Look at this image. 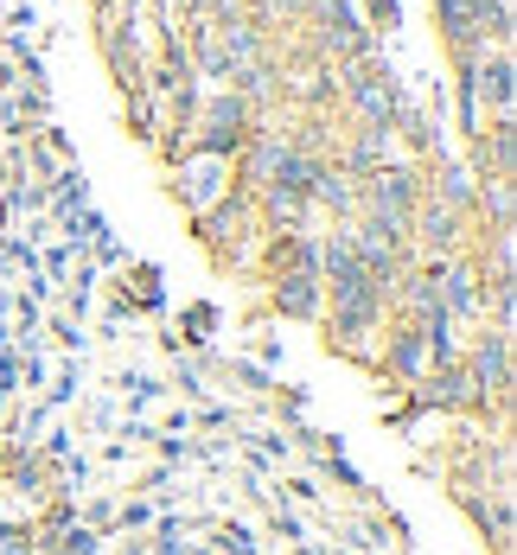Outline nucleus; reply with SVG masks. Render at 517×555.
Returning <instances> with one entry per match:
<instances>
[{"instance_id":"nucleus-29","label":"nucleus","mask_w":517,"mask_h":555,"mask_svg":"<svg viewBox=\"0 0 517 555\" xmlns=\"http://www.w3.org/2000/svg\"><path fill=\"white\" fill-rule=\"evenodd\" d=\"M121 384H128V396H134V409H147V402L160 396V384H154V377H121Z\"/></svg>"},{"instance_id":"nucleus-20","label":"nucleus","mask_w":517,"mask_h":555,"mask_svg":"<svg viewBox=\"0 0 517 555\" xmlns=\"http://www.w3.org/2000/svg\"><path fill=\"white\" fill-rule=\"evenodd\" d=\"M269 517H275V537H287L294 550H307V555H313V543H307V524H300V517H294V511H287L282 499H269Z\"/></svg>"},{"instance_id":"nucleus-12","label":"nucleus","mask_w":517,"mask_h":555,"mask_svg":"<svg viewBox=\"0 0 517 555\" xmlns=\"http://www.w3.org/2000/svg\"><path fill=\"white\" fill-rule=\"evenodd\" d=\"M269 269L275 275H320V243L307 230H282L275 249H269Z\"/></svg>"},{"instance_id":"nucleus-26","label":"nucleus","mask_w":517,"mask_h":555,"mask_svg":"<svg viewBox=\"0 0 517 555\" xmlns=\"http://www.w3.org/2000/svg\"><path fill=\"white\" fill-rule=\"evenodd\" d=\"M39 453H46V466H57V460H70V428H52Z\"/></svg>"},{"instance_id":"nucleus-24","label":"nucleus","mask_w":517,"mask_h":555,"mask_svg":"<svg viewBox=\"0 0 517 555\" xmlns=\"http://www.w3.org/2000/svg\"><path fill=\"white\" fill-rule=\"evenodd\" d=\"M77 524H83V530H115V504L109 499H90L83 511H77Z\"/></svg>"},{"instance_id":"nucleus-7","label":"nucleus","mask_w":517,"mask_h":555,"mask_svg":"<svg viewBox=\"0 0 517 555\" xmlns=\"http://www.w3.org/2000/svg\"><path fill=\"white\" fill-rule=\"evenodd\" d=\"M460 504H466V517L479 524V537L492 543V555H512V492H460Z\"/></svg>"},{"instance_id":"nucleus-25","label":"nucleus","mask_w":517,"mask_h":555,"mask_svg":"<svg viewBox=\"0 0 517 555\" xmlns=\"http://www.w3.org/2000/svg\"><path fill=\"white\" fill-rule=\"evenodd\" d=\"M115 524H121V530H141V524H154V504H147V499H128L121 511H115Z\"/></svg>"},{"instance_id":"nucleus-27","label":"nucleus","mask_w":517,"mask_h":555,"mask_svg":"<svg viewBox=\"0 0 517 555\" xmlns=\"http://www.w3.org/2000/svg\"><path fill=\"white\" fill-rule=\"evenodd\" d=\"M236 384H243V389H256V396H269V389H275L262 364H236Z\"/></svg>"},{"instance_id":"nucleus-1","label":"nucleus","mask_w":517,"mask_h":555,"mask_svg":"<svg viewBox=\"0 0 517 555\" xmlns=\"http://www.w3.org/2000/svg\"><path fill=\"white\" fill-rule=\"evenodd\" d=\"M460 364H466V377L479 384V396H486L492 409H512V384L517 377H512V333H505V326H486Z\"/></svg>"},{"instance_id":"nucleus-34","label":"nucleus","mask_w":517,"mask_h":555,"mask_svg":"<svg viewBox=\"0 0 517 555\" xmlns=\"http://www.w3.org/2000/svg\"><path fill=\"white\" fill-rule=\"evenodd\" d=\"M185 555H218V550H185Z\"/></svg>"},{"instance_id":"nucleus-32","label":"nucleus","mask_w":517,"mask_h":555,"mask_svg":"<svg viewBox=\"0 0 517 555\" xmlns=\"http://www.w3.org/2000/svg\"><path fill=\"white\" fill-rule=\"evenodd\" d=\"M287 492H294L300 504H313V499H320V486H313V479H287Z\"/></svg>"},{"instance_id":"nucleus-3","label":"nucleus","mask_w":517,"mask_h":555,"mask_svg":"<svg viewBox=\"0 0 517 555\" xmlns=\"http://www.w3.org/2000/svg\"><path fill=\"white\" fill-rule=\"evenodd\" d=\"M409 402H415V409H441V415H486V409H492V402L479 396V384L466 377L460 358L454 364H435L422 384L409 389Z\"/></svg>"},{"instance_id":"nucleus-21","label":"nucleus","mask_w":517,"mask_h":555,"mask_svg":"<svg viewBox=\"0 0 517 555\" xmlns=\"http://www.w3.org/2000/svg\"><path fill=\"white\" fill-rule=\"evenodd\" d=\"M218 555H262V550H256V537L230 517V524H218Z\"/></svg>"},{"instance_id":"nucleus-16","label":"nucleus","mask_w":517,"mask_h":555,"mask_svg":"<svg viewBox=\"0 0 517 555\" xmlns=\"http://www.w3.org/2000/svg\"><path fill=\"white\" fill-rule=\"evenodd\" d=\"M512 0H479V46L492 39V52H512Z\"/></svg>"},{"instance_id":"nucleus-18","label":"nucleus","mask_w":517,"mask_h":555,"mask_svg":"<svg viewBox=\"0 0 517 555\" xmlns=\"http://www.w3.org/2000/svg\"><path fill=\"white\" fill-rule=\"evenodd\" d=\"M46 422H52V409H46V402H26V409H20V422H13V441H7V447H33L39 435H46Z\"/></svg>"},{"instance_id":"nucleus-2","label":"nucleus","mask_w":517,"mask_h":555,"mask_svg":"<svg viewBox=\"0 0 517 555\" xmlns=\"http://www.w3.org/2000/svg\"><path fill=\"white\" fill-rule=\"evenodd\" d=\"M422 192H428V185L415 179V167H397V160H384L377 172L358 179V205H364V211H384V218H397V223L415 218Z\"/></svg>"},{"instance_id":"nucleus-13","label":"nucleus","mask_w":517,"mask_h":555,"mask_svg":"<svg viewBox=\"0 0 517 555\" xmlns=\"http://www.w3.org/2000/svg\"><path fill=\"white\" fill-rule=\"evenodd\" d=\"M307 211H313V198L282 192V185H262V218H269L275 236H282V230H307Z\"/></svg>"},{"instance_id":"nucleus-23","label":"nucleus","mask_w":517,"mask_h":555,"mask_svg":"<svg viewBox=\"0 0 517 555\" xmlns=\"http://www.w3.org/2000/svg\"><path fill=\"white\" fill-rule=\"evenodd\" d=\"M128 307H147V313L160 307V269H134V300Z\"/></svg>"},{"instance_id":"nucleus-4","label":"nucleus","mask_w":517,"mask_h":555,"mask_svg":"<svg viewBox=\"0 0 517 555\" xmlns=\"http://www.w3.org/2000/svg\"><path fill=\"white\" fill-rule=\"evenodd\" d=\"M345 96L358 103L364 128H390V121H397V77H390V64H377V52H371V57H351Z\"/></svg>"},{"instance_id":"nucleus-30","label":"nucleus","mask_w":517,"mask_h":555,"mask_svg":"<svg viewBox=\"0 0 517 555\" xmlns=\"http://www.w3.org/2000/svg\"><path fill=\"white\" fill-rule=\"evenodd\" d=\"M192 422H198V428H236V415H230V409H198Z\"/></svg>"},{"instance_id":"nucleus-11","label":"nucleus","mask_w":517,"mask_h":555,"mask_svg":"<svg viewBox=\"0 0 517 555\" xmlns=\"http://www.w3.org/2000/svg\"><path fill=\"white\" fill-rule=\"evenodd\" d=\"M269 307H275L282 320H320L326 287H320V275H275V287H269Z\"/></svg>"},{"instance_id":"nucleus-8","label":"nucleus","mask_w":517,"mask_h":555,"mask_svg":"<svg viewBox=\"0 0 517 555\" xmlns=\"http://www.w3.org/2000/svg\"><path fill=\"white\" fill-rule=\"evenodd\" d=\"M441 307L454 320H486V275L473 262H441Z\"/></svg>"},{"instance_id":"nucleus-28","label":"nucleus","mask_w":517,"mask_h":555,"mask_svg":"<svg viewBox=\"0 0 517 555\" xmlns=\"http://www.w3.org/2000/svg\"><path fill=\"white\" fill-rule=\"evenodd\" d=\"M57 345H64V351H83V326H77V320H64V313H57Z\"/></svg>"},{"instance_id":"nucleus-22","label":"nucleus","mask_w":517,"mask_h":555,"mask_svg":"<svg viewBox=\"0 0 517 555\" xmlns=\"http://www.w3.org/2000/svg\"><path fill=\"white\" fill-rule=\"evenodd\" d=\"M70 396H77V358H70V364H57L52 389H46V409H64Z\"/></svg>"},{"instance_id":"nucleus-17","label":"nucleus","mask_w":517,"mask_h":555,"mask_svg":"<svg viewBox=\"0 0 517 555\" xmlns=\"http://www.w3.org/2000/svg\"><path fill=\"white\" fill-rule=\"evenodd\" d=\"M486 205H492V230H512V179L486 172Z\"/></svg>"},{"instance_id":"nucleus-31","label":"nucleus","mask_w":517,"mask_h":555,"mask_svg":"<svg viewBox=\"0 0 517 555\" xmlns=\"http://www.w3.org/2000/svg\"><path fill=\"white\" fill-rule=\"evenodd\" d=\"M179 389H185V396H205V371H198V364H179Z\"/></svg>"},{"instance_id":"nucleus-19","label":"nucleus","mask_w":517,"mask_h":555,"mask_svg":"<svg viewBox=\"0 0 517 555\" xmlns=\"http://www.w3.org/2000/svg\"><path fill=\"white\" fill-rule=\"evenodd\" d=\"M179 326H185V333H172V338L205 345V338H211V326H218V307H205V300H198V307H185V320H179Z\"/></svg>"},{"instance_id":"nucleus-5","label":"nucleus","mask_w":517,"mask_h":555,"mask_svg":"<svg viewBox=\"0 0 517 555\" xmlns=\"http://www.w3.org/2000/svg\"><path fill=\"white\" fill-rule=\"evenodd\" d=\"M428 371H435V351H428V338L415 333L409 320L377 338V377H390L397 389H415Z\"/></svg>"},{"instance_id":"nucleus-15","label":"nucleus","mask_w":517,"mask_h":555,"mask_svg":"<svg viewBox=\"0 0 517 555\" xmlns=\"http://www.w3.org/2000/svg\"><path fill=\"white\" fill-rule=\"evenodd\" d=\"M428 198H441L448 211L466 218V211H473V198H479V192H473V172L454 167V160H441V179H435V192H428Z\"/></svg>"},{"instance_id":"nucleus-35","label":"nucleus","mask_w":517,"mask_h":555,"mask_svg":"<svg viewBox=\"0 0 517 555\" xmlns=\"http://www.w3.org/2000/svg\"><path fill=\"white\" fill-rule=\"evenodd\" d=\"M96 7H115V0H96Z\"/></svg>"},{"instance_id":"nucleus-6","label":"nucleus","mask_w":517,"mask_h":555,"mask_svg":"<svg viewBox=\"0 0 517 555\" xmlns=\"http://www.w3.org/2000/svg\"><path fill=\"white\" fill-rule=\"evenodd\" d=\"M307 13L320 20V46H326V57H339V64L371 57V33H364V20L351 13V0H307Z\"/></svg>"},{"instance_id":"nucleus-10","label":"nucleus","mask_w":517,"mask_h":555,"mask_svg":"<svg viewBox=\"0 0 517 555\" xmlns=\"http://www.w3.org/2000/svg\"><path fill=\"white\" fill-rule=\"evenodd\" d=\"M473 90H479V103H492L499 115H512V103H517V64H512V52H479V64H473Z\"/></svg>"},{"instance_id":"nucleus-14","label":"nucleus","mask_w":517,"mask_h":555,"mask_svg":"<svg viewBox=\"0 0 517 555\" xmlns=\"http://www.w3.org/2000/svg\"><path fill=\"white\" fill-rule=\"evenodd\" d=\"M307 198H313V205H333V211H339L345 223L358 218V179H351V172H320V179H313V192H307Z\"/></svg>"},{"instance_id":"nucleus-9","label":"nucleus","mask_w":517,"mask_h":555,"mask_svg":"<svg viewBox=\"0 0 517 555\" xmlns=\"http://www.w3.org/2000/svg\"><path fill=\"white\" fill-rule=\"evenodd\" d=\"M435 26H441V39H448V52L454 57H479V0H435Z\"/></svg>"},{"instance_id":"nucleus-33","label":"nucleus","mask_w":517,"mask_h":555,"mask_svg":"<svg viewBox=\"0 0 517 555\" xmlns=\"http://www.w3.org/2000/svg\"><path fill=\"white\" fill-rule=\"evenodd\" d=\"M121 555H147V543H128V550H121Z\"/></svg>"}]
</instances>
